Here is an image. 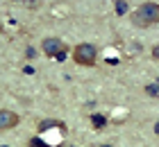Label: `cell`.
Masks as SVG:
<instances>
[{"label":"cell","instance_id":"obj_14","mask_svg":"<svg viewBox=\"0 0 159 147\" xmlns=\"http://www.w3.org/2000/svg\"><path fill=\"white\" fill-rule=\"evenodd\" d=\"M14 2H25V0H14Z\"/></svg>","mask_w":159,"mask_h":147},{"label":"cell","instance_id":"obj_15","mask_svg":"<svg viewBox=\"0 0 159 147\" xmlns=\"http://www.w3.org/2000/svg\"><path fill=\"white\" fill-rule=\"evenodd\" d=\"M102 147H111V145H102Z\"/></svg>","mask_w":159,"mask_h":147},{"label":"cell","instance_id":"obj_17","mask_svg":"<svg viewBox=\"0 0 159 147\" xmlns=\"http://www.w3.org/2000/svg\"><path fill=\"white\" fill-rule=\"evenodd\" d=\"M0 147H7V145H0Z\"/></svg>","mask_w":159,"mask_h":147},{"label":"cell","instance_id":"obj_3","mask_svg":"<svg viewBox=\"0 0 159 147\" xmlns=\"http://www.w3.org/2000/svg\"><path fill=\"white\" fill-rule=\"evenodd\" d=\"M41 50L46 52L48 57H57L61 52V50H66V45H64L61 39H57V36H48V39H43L41 43Z\"/></svg>","mask_w":159,"mask_h":147},{"label":"cell","instance_id":"obj_8","mask_svg":"<svg viewBox=\"0 0 159 147\" xmlns=\"http://www.w3.org/2000/svg\"><path fill=\"white\" fill-rule=\"evenodd\" d=\"M48 127H61V129H64V124H61V122H55V120H46V122L39 124V131H46Z\"/></svg>","mask_w":159,"mask_h":147},{"label":"cell","instance_id":"obj_7","mask_svg":"<svg viewBox=\"0 0 159 147\" xmlns=\"http://www.w3.org/2000/svg\"><path fill=\"white\" fill-rule=\"evenodd\" d=\"M150 97H159V84H146V88H143Z\"/></svg>","mask_w":159,"mask_h":147},{"label":"cell","instance_id":"obj_12","mask_svg":"<svg viewBox=\"0 0 159 147\" xmlns=\"http://www.w3.org/2000/svg\"><path fill=\"white\" fill-rule=\"evenodd\" d=\"M152 57H155V59H157V61H159V43H157V45L152 48Z\"/></svg>","mask_w":159,"mask_h":147},{"label":"cell","instance_id":"obj_6","mask_svg":"<svg viewBox=\"0 0 159 147\" xmlns=\"http://www.w3.org/2000/svg\"><path fill=\"white\" fill-rule=\"evenodd\" d=\"M114 9H116V14H118V16H123V14H127V9H129V7H127V2H125V0H116Z\"/></svg>","mask_w":159,"mask_h":147},{"label":"cell","instance_id":"obj_16","mask_svg":"<svg viewBox=\"0 0 159 147\" xmlns=\"http://www.w3.org/2000/svg\"><path fill=\"white\" fill-rule=\"evenodd\" d=\"M66 147H75V145H66Z\"/></svg>","mask_w":159,"mask_h":147},{"label":"cell","instance_id":"obj_13","mask_svg":"<svg viewBox=\"0 0 159 147\" xmlns=\"http://www.w3.org/2000/svg\"><path fill=\"white\" fill-rule=\"evenodd\" d=\"M155 131H157V134H159V122H157V124H155Z\"/></svg>","mask_w":159,"mask_h":147},{"label":"cell","instance_id":"obj_1","mask_svg":"<svg viewBox=\"0 0 159 147\" xmlns=\"http://www.w3.org/2000/svg\"><path fill=\"white\" fill-rule=\"evenodd\" d=\"M132 20L136 25H155L159 23V5L157 2H143L132 14Z\"/></svg>","mask_w":159,"mask_h":147},{"label":"cell","instance_id":"obj_9","mask_svg":"<svg viewBox=\"0 0 159 147\" xmlns=\"http://www.w3.org/2000/svg\"><path fill=\"white\" fill-rule=\"evenodd\" d=\"M27 147H48V143H43L41 138H30V143H27Z\"/></svg>","mask_w":159,"mask_h":147},{"label":"cell","instance_id":"obj_10","mask_svg":"<svg viewBox=\"0 0 159 147\" xmlns=\"http://www.w3.org/2000/svg\"><path fill=\"white\" fill-rule=\"evenodd\" d=\"M34 54H37V50H34V48H27L25 50V57L27 59H34Z\"/></svg>","mask_w":159,"mask_h":147},{"label":"cell","instance_id":"obj_4","mask_svg":"<svg viewBox=\"0 0 159 147\" xmlns=\"http://www.w3.org/2000/svg\"><path fill=\"white\" fill-rule=\"evenodd\" d=\"M20 122L18 113L9 111V109H0V131H7V129H14L16 124Z\"/></svg>","mask_w":159,"mask_h":147},{"label":"cell","instance_id":"obj_11","mask_svg":"<svg viewBox=\"0 0 159 147\" xmlns=\"http://www.w3.org/2000/svg\"><path fill=\"white\" fill-rule=\"evenodd\" d=\"M66 54H68V50H61V52L57 54L55 59H57V61H64V59H66Z\"/></svg>","mask_w":159,"mask_h":147},{"label":"cell","instance_id":"obj_5","mask_svg":"<svg viewBox=\"0 0 159 147\" xmlns=\"http://www.w3.org/2000/svg\"><path fill=\"white\" fill-rule=\"evenodd\" d=\"M91 124H93V129H96V131H102L107 127V118L102 113H93L91 115Z\"/></svg>","mask_w":159,"mask_h":147},{"label":"cell","instance_id":"obj_2","mask_svg":"<svg viewBox=\"0 0 159 147\" xmlns=\"http://www.w3.org/2000/svg\"><path fill=\"white\" fill-rule=\"evenodd\" d=\"M73 59L80 66H96L98 50H96L93 43H80V45L73 48Z\"/></svg>","mask_w":159,"mask_h":147}]
</instances>
